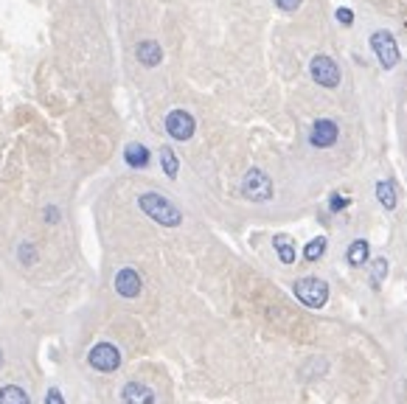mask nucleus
<instances>
[{
  "mask_svg": "<svg viewBox=\"0 0 407 404\" xmlns=\"http://www.w3.org/2000/svg\"><path fill=\"white\" fill-rule=\"evenodd\" d=\"M124 158H127V163H130L132 169H144V166L149 163V149H146L144 144H130V146L124 149Z\"/></svg>",
  "mask_w": 407,
  "mask_h": 404,
  "instance_id": "obj_12",
  "label": "nucleus"
},
{
  "mask_svg": "<svg viewBox=\"0 0 407 404\" xmlns=\"http://www.w3.org/2000/svg\"><path fill=\"white\" fill-rule=\"evenodd\" d=\"M337 124L334 121H329V118H320V121H315V127H312V146H318V149H326V146H334L337 144Z\"/></svg>",
  "mask_w": 407,
  "mask_h": 404,
  "instance_id": "obj_8",
  "label": "nucleus"
},
{
  "mask_svg": "<svg viewBox=\"0 0 407 404\" xmlns=\"http://www.w3.org/2000/svg\"><path fill=\"white\" fill-rule=\"evenodd\" d=\"M273 244H275V253H278V258L284 261V264H292L295 261V244H292V239L289 236H275L273 239Z\"/></svg>",
  "mask_w": 407,
  "mask_h": 404,
  "instance_id": "obj_14",
  "label": "nucleus"
},
{
  "mask_svg": "<svg viewBox=\"0 0 407 404\" xmlns=\"http://www.w3.org/2000/svg\"><path fill=\"white\" fill-rule=\"evenodd\" d=\"M295 298L309 309H323L329 301V284L315 275H306V278L295 281Z\"/></svg>",
  "mask_w": 407,
  "mask_h": 404,
  "instance_id": "obj_2",
  "label": "nucleus"
},
{
  "mask_svg": "<svg viewBox=\"0 0 407 404\" xmlns=\"http://www.w3.org/2000/svg\"><path fill=\"white\" fill-rule=\"evenodd\" d=\"M45 404H65V399H62V393H59L56 388H51V391H48V399H45Z\"/></svg>",
  "mask_w": 407,
  "mask_h": 404,
  "instance_id": "obj_22",
  "label": "nucleus"
},
{
  "mask_svg": "<svg viewBox=\"0 0 407 404\" xmlns=\"http://www.w3.org/2000/svg\"><path fill=\"white\" fill-rule=\"evenodd\" d=\"M161 163H163V172L175 180V177H177V169H180V160H177V155H175L169 146L161 149Z\"/></svg>",
  "mask_w": 407,
  "mask_h": 404,
  "instance_id": "obj_17",
  "label": "nucleus"
},
{
  "mask_svg": "<svg viewBox=\"0 0 407 404\" xmlns=\"http://www.w3.org/2000/svg\"><path fill=\"white\" fill-rule=\"evenodd\" d=\"M346 258H349V264H351V267H363V264H368V241H365V239L351 241V247H349Z\"/></svg>",
  "mask_w": 407,
  "mask_h": 404,
  "instance_id": "obj_13",
  "label": "nucleus"
},
{
  "mask_svg": "<svg viewBox=\"0 0 407 404\" xmlns=\"http://www.w3.org/2000/svg\"><path fill=\"white\" fill-rule=\"evenodd\" d=\"M20 255H23V261H25V264H31V261H34V253H31V244H23V247H20Z\"/></svg>",
  "mask_w": 407,
  "mask_h": 404,
  "instance_id": "obj_24",
  "label": "nucleus"
},
{
  "mask_svg": "<svg viewBox=\"0 0 407 404\" xmlns=\"http://www.w3.org/2000/svg\"><path fill=\"white\" fill-rule=\"evenodd\" d=\"M138 62L141 65H146V68H155V65H161V59H163V51H161V45L158 42H152V39H144L141 45H138Z\"/></svg>",
  "mask_w": 407,
  "mask_h": 404,
  "instance_id": "obj_11",
  "label": "nucleus"
},
{
  "mask_svg": "<svg viewBox=\"0 0 407 404\" xmlns=\"http://www.w3.org/2000/svg\"><path fill=\"white\" fill-rule=\"evenodd\" d=\"M242 194H244L247 200L264 202L273 197V183H270V177H267L261 169H250V172L244 175V180H242Z\"/></svg>",
  "mask_w": 407,
  "mask_h": 404,
  "instance_id": "obj_3",
  "label": "nucleus"
},
{
  "mask_svg": "<svg viewBox=\"0 0 407 404\" xmlns=\"http://www.w3.org/2000/svg\"><path fill=\"white\" fill-rule=\"evenodd\" d=\"M87 362H90L96 371H101V374H113V371H118V365H121V354H118L115 346L99 343V346H93V351L87 354Z\"/></svg>",
  "mask_w": 407,
  "mask_h": 404,
  "instance_id": "obj_5",
  "label": "nucleus"
},
{
  "mask_svg": "<svg viewBox=\"0 0 407 404\" xmlns=\"http://www.w3.org/2000/svg\"><path fill=\"white\" fill-rule=\"evenodd\" d=\"M278 3V8H284V11H295L298 6H301V0H275Z\"/></svg>",
  "mask_w": 407,
  "mask_h": 404,
  "instance_id": "obj_23",
  "label": "nucleus"
},
{
  "mask_svg": "<svg viewBox=\"0 0 407 404\" xmlns=\"http://www.w3.org/2000/svg\"><path fill=\"white\" fill-rule=\"evenodd\" d=\"M371 48L377 51V56H380L385 70H391L399 62V48H396V39L391 37V31H377L371 37Z\"/></svg>",
  "mask_w": 407,
  "mask_h": 404,
  "instance_id": "obj_6",
  "label": "nucleus"
},
{
  "mask_svg": "<svg viewBox=\"0 0 407 404\" xmlns=\"http://www.w3.org/2000/svg\"><path fill=\"white\" fill-rule=\"evenodd\" d=\"M346 205H349V200H346V197H340V194H332V200H329V208H332L334 213H337V210H343Z\"/></svg>",
  "mask_w": 407,
  "mask_h": 404,
  "instance_id": "obj_21",
  "label": "nucleus"
},
{
  "mask_svg": "<svg viewBox=\"0 0 407 404\" xmlns=\"http://www.w3.org/2000/svg\"><path fill=\"white\" fill-rule=\"evenodd\" d=\"M166 132L175 138V141H189L194 135V118L186 113V110H172L166 115Z\"/></svg>",
  "mask_w": 407,
  "mask_h": 404,
  "instance_id": "obj_7",
  "label": "nucleus"
},
{
  "mask_svg": "<svg viewBox=\"0 0 407 404\" xmlns=\"http://www.w3.org/2000/svg\"><path fill=\"white\" fill-rule=\"evenodd\" d=\"M334 17H337L343 25H351V23H354V11H351V8H337Z\"/></svg>",
  "mask_w": 407,
  "mask_h": 404,
  "instance_id": "obj_20",
  "label": "nucleus"
},
{
  "mask_svg": "<svg viewBox=\"0 0 407 404\" xmlns=\"http://www.w3.org/2000/svg\"><path fill=\"white\" fill-rule=\"evenodd\" d=\"M0 365H3V351H0Z\"/></svg>",
  "mask_w": 407,
  "mask_h": 404,
  "instance_id": "obj_25",
  "label": "nucleus"
},
{
  "mask_svg": "<svg viewBox=\"0 0 407 404\" xmlns=\"http://www.w3.org/2000/svg\"><path fill=\"white\" fill-rule=\"evenodd\" d=\"M309 73H312V79H315L320 87H337V84H340V68H337V62H334L332 56H326V53H318V56L312 59Z\"/></svg>",
  "mask_w": 407,
  "mask_h": 404,
  "instance_id": "obj_4",
  "label": "nucleus"
},
{
  "mask_svg": "<svg viewBox=\"0 0 407 404\" xmlns=\"http://www.w3.org/2000/svg\"><path fill=\"white\" fill-rule=\"evenodd\" d=\"M371 275H374V289H380V284H382L385 275H388V261H385V258H374V264H371Z\"/></svg>",
  "mask_w": 407,
  "mask_h": 404,
  "instance_id": "obj_19",
  "label": "nucleus"
},
{
  "mask_svg": "<svg viewBox=\"0 0 407 404\" xmlns=\"http://www.w3.org/2000/svg\"><path fill=\"white\" fill-rule=\"evenodd\" d=\"M121 402L124 404H155V393H152L146 385H141V382H130V385H124V391H121Z\"/></svg>",
  "mask_w": 407,
  "mask_h": 404,
  "instance_id": "obj_10",
  "label": "nucleus"
},
{
  "mask_svg": "<svg viewBox=\"0 0 407 404\" xmlns=\"http://www.w3.org/2000/svg\"><path fill=\"white\" fill-rule=\"evenodd\" d=\"M323 253H326V239L320 236V239H312L306 247H303V258L306 261H318V258H323Z\"/></svg>",
  "mask_w": 407,
  "mask_h": 404,
  "instance_id": "obj_18",
  "label": "nucleus"
},
{
  "mask_svg": "<svg viewBox=\"0 0 407 404\" xmlns=\"http://www.w3.org/2000/svg\"><path fill=\"white\" fill-rule=\"evenodd\" d=\"M377 197H380V202H382V208H388V210L396 208V189H394L388 180L377 183Z\"/></svg>",
  "mask_w": 407,
  "mask_h": 404,
  "instance_id": "obj_16",
  "label": "nucleus"
},
{
  "mask_svg": "<svg viewBox=\"0 0 407 404\" xmlns=\"http://www.w3.org/2000/svg\"><path fill=\"white\" fill-rule=\"evenodd\" d=\"M141 210L146 213V216H152L158 225H166V227H177L180 222H183V213H180V208L175 205V202H169L163 194H155V191H149V194H141Z\"/></svg>",
  "mask_w": 407,
  "mask_h": 404,
  "instance_id": "obj_1",
  "label": "nucleus"
},
{
  "mask_svg": "<svg viewBox=\"0 0 407 404\" xmlns=\"http://www.w3.org/2000/svg\"><path fill=\"white\" fill-rule=\"evenodd\" d=\"M115 289H118L121 298H138L141 295V275L135 270H130V267L121 270L115 275Z\"/></svg>",
  "mask_w": 407,
  "mask_h": 404,
  "instance_id": "obj_9",
  "label": "nucleus"
},
{
  "mask_svg": "<svg viewBox=\"0 0 407 404\" xmlns=\"http://www.w3.org/2000/svg\"><path fill=\"white\" fill-rule=\"evenodd\" d=\"M0 404H31V402H28V396H25L23 388L6 385V388H0Z\"/></svg>",
  "mask_w": 407,
  "mask_h": 404,
  "instance_id": "obj_15",
  "label": "nucleus"
}]
</instances>
